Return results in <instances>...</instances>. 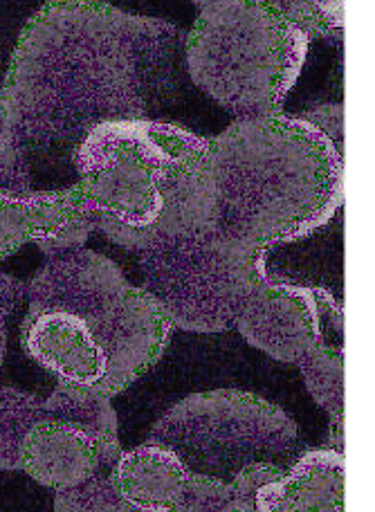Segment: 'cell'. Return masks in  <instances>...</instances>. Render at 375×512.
<instances>
[{
	"label": "cell",
	"instance_id": "obj_1",
	"mask_svg": "<svg viewBox=\"0 0 375 512\" xmlns=\"http://www.w3.org/2000/svg\"><path fill=\"white\" fill-rule=\"evenodd\" d=\"M185 36L102 0H45L9 59L0 133L27 162L70 164L90 128L151 120L176 99Z\"/></svg>",
	"mask_w": 375,
	"mask_h": 512
},
{
	"label": "cell",
	"instance_id": "obj_2",
	"mask_svg": "<svg viewBox=\"0 0 375 512\" xmlns=\"http://www.w3.org/2000/svg\"><path fill=\"white\" fill-rule=\"evenodd\" d=\"M214 232L270 250L319 230L344 207L342 146L308 117H239L209 137Z\"/></svg>",
	"mask_w": 375,
	"mask_h": 512
},
{
	"label": "cell",
	"instance_id": "obj_3",
	"mask_svg": "<svg viewBox=\"0 0 375 512\" xmlns=\"http://www.w3.org/2000/svg\"><path fill=\"white\" fill-rule=\"evenodd\" d=\"M310 39L274 0H216L185 36L194 84L236 117L281 113L308 59Z\"/></svg>",
	"mask_w": 375,
	"mask_h": 512
},
{
	"label": "cell",
	"instance_id": "obj_4",
	"mask_svg": "<svg viewBox=\"0 0 375 512\" xmlns=\"http://www.w3.org/2000/svg\"><path fill=\"white\" fill-rule=\"evenodd\" d=\"M209 149L200 137L160 120L97 124L72 151L95 230L126 250L142 252L160 236L164 185L173 171Z\"/></svg>",
	"mask_w": 375,
	"mask_h": 512
},
{
	"label": "cell",
	"instance_id": "obj_5",
	"mask_svg": "<svg viewBox=\"0 0 375 512\" xmlns=\"http://www.w3.org/2000/svg\"><path fill=\"white\" fill-rule=\"evenodd\" d=\"M151 441L178 456L189 474L232 481L256 463L290 468L304 452L299 429L286 411L256 393L216 389L173 405Z\"/></svg>",
	"mask_w": 375,
	"mask_h": 512
},
{
	"label": "cell",
	"instance_id": "obj_6",
	"mask_svg": "<svg viewBox=\"0 0 375 512\" xmlns=\"http://www.w3.org/2000/svg\"><path fill=\"white\" fill-rule=\"evenodd\" d=\"M144 288L171 324L221 333L236 324L252 290L265 281V250L221 232L160 236L140 252Z\"/></svg>",
	"mask_w": 375,
	"mask_h": 512
},
{
	"label": "cell",
	"instance_id": "obj_7",
	"mask_svg": "<svg viewBox=\"0 0 375 512\" xmlns=\"http://www.w3.org/2000/svg\"><path fill=\"white\" fill-rule=\"evenodd\" d=\"M234 326L270 358L297 362L317 344H344V304L324 288L265 279Z\"/></svg>",
	"mask_w": 375,
	"mask_h": 512
},
{
	"label": "cell",
	"instance_id": "obj_8",
	"mask_svg": "<svg viewBox=\"0 0 375 512\" xmlns=\"http://www.w3.org/2000/svg\"><path fill=\"white\" fill-rule=\"evenodd\" d=\"M104 360V373L95 391L106 398L120 396L146 376L167 349L173 324L164 308L144 286H128L117 304L90 319Z\"/></svg>",
	"mask_w": 375,
	"mask_h": 512
},
{
	"label": "cell",
	"instance_id": "obj_9",
	"mask_svg": "<svg viewBox=\"0 0 375 512\" xmlns=\"http://www.w3.org/2000/svg\"><path fill=\"white\" fill-rule=\"evenodd\" d=\"M128 286L131 283L111 259L79 248L45 263L27 288V297L30 306L68 310L90 322L111 310Z\"/></svg>",
	"mask_w": 375,
	"mask_h": 512
},
{
	"label": "cell",
	"instance_id": "obj_10",
	"mask_svg": "<svg viewBox=\"0 0 375 512\" xmlns=\"http://www.w3.org/2000/svg\"><path fill=\"white\" fill-rule=\"evenodd\" d=\"M21 344L30 358L59 382L95 387L104 373L93 326L68 310L30 306L21 326Z\"/></svg>",
	"mask_w": 375,
	"mask_h": 512
},
{
	"label": "cell",
	"instance_id": "obj_11",
	"mask_svg": "<svg viewBox=\"0 0 375 512\" xmlns=\"http://www.w3.org/2000/svg\"><path fill=\"white\" fill-rule=\"evenodd\" d=\"M21 468L45 488L66 490L84 483L104 465L97 443L86 432L43 416L25 436Z\"/></svg>",
	"mask_w": 375,
	"mask_h": 512
},
{
	"label": "cell",
	"instance_id": "obj_12",
	"mask_svg": "<svg viewBox=\"0 0 375 512\" xmlns=\"http://www.w3.org/2000/svg\"><path fill=\"white\" fill-rule=\"evenodd\" d=\"M344 452L304 450L279 479L256 490L259 512H344Z\"/></svg>",
	"mask_w": 375,
	"mask_h": 512
},
{
	"label": "cell",
	"instance_id": "obj_13",
	"mask_svg": "<svg viewBox=\"0 0 375 512\" xmlns=\"http://www.w3.org/2000/svg\"><path fill=\"white\" fill-rule=\"evenodd\" d=\"M108 474L131 510L171 512L189 472L171 450L149 441L117 456Z\"/></svg>",
	"mask_w": 375,
	"mask_h": 512
},
{
	"label": "cell",
	"instance_id": "obj_14",
	"mask_svg": "<svg viewBox=\"0 0 375 512\" xmlns=\"http://www.w3.org/2000/svg\"><path fill=\"white\" fill-rule=\"evenodd\" d=\"M27 207L32 243L39 245V250L50 259L84 248L95 232L93 214L79 182L57 191H30Z\"/></svg>",
	"mask_w": 375,
	"mask_h": 512
},
{
	"label": "cell",
	"instance_id": "obj_15",
	"mask_svg": "<svg viewBox=\"0 0 375 512\" xmlns=\"http://www.w3.org/2000/svg\"><path fill=\"white\" fill-rule=\"evenodd\" d=\"M45 416L63 420L86 432L99 447L104 468H113L120 450V434H117V414L111 398L84 384L59 382L48 402H43Z\"/></svg>",
	"mask_w": 375,
	"mask_h": 512
},
{
	"label": "cell",
	"instance_id": "obj_16",
	"mask_svg": "<svg viewBox=\"0 0 375 512\" xmlns=\"http://www.w3.org/2000/svg\"><path fill=\"white\" fill-rule=\"evenodd\" d=\"M286 468L274 463H256L232 481L187 474L185 488L171 512H259L256 490L279 479Z\"/></svg>",
	"mask_w": 375,
	"mask_h": 512
},
{
	"label": "cell",
	"instance_id": "obj_17",
	"mask_svg": "<svg viewBox=\"0 0 375 512\" xmlns=\"http://www.w3.org/2000/svg\"><path fill=\"white\" fill-rule=\"evenodd\" d=\"M295 364L317 405L331 418L344 416V344H317Z\"/></svg>",
	"mask_w": 375,
	"mask_h": 512
},
{
	"label": "cell",
	"instance_id": "obj_18",
	"mask_svg": "<svg viewBox=\"0 0 375 512\" xmlns=\"http://www.w3.org/2000/svg\"><path fill=\"white\" fill-rule=\"evenodd\" d=\"M43 416V402L30 393L0 387V470L21 468L25 436Z\"/></svg>",
	"mask_w": 375,
	"mask_h": 512
},
{
	"label": "cell",
	"instance_id": "obj_19",
	"mask_svg": "<svg viewBox=\"0 0 375 512\" xmlns=\"http://www.w3.org/2000/svg\"><path fill=\"white\" fill-rule=\"evenodd\" d=\"M54 512H131V506L117 492L111 474L99 470L75 488L57 490Z\"/></svg>",
	"mask_w": 375,
	"mask_h": 512
},
{
	"label": "cell",
	"instance_id": "obj_20",
	"mask_svg": "<svg viewBox=\"0 0 375 512\" xmlns=\"http://www.w3.org/2000/svg\"><path fill=\"white\" fill-rule=\"evenodd\" d=\"M274 5L308 39H326L342 32L344 0H274Z\"/></svg>",
	"mask_w": 375,
	"mask_h": 512
},
{
	"label": "cell",
	"instance_id": "obj_21",
	"mask_svg": "<svg viewBox=\"0 0 375 512\" xmlns=\"http://www.w3.org/2000/svg\"><path fill=\"white\" fill-rule=\"evenodd\" d=\"M25 243H32L27 196L3 194L0 191V261L16 254Z\"/></svg>",
	"mask_w": 375,
	"mask_h": 512
},
{
	"label": "cell",
	"instance_id": "obj_22",
	"mask_svg": "<svg viewBox=\"0 0 375 512\" xmlns=\"http://www.w3.org/2000/svg\"><path fill=\"white\" fill-rule=\"evenodd\" d=\"M0 191L27 196L32 191V169L21 149L0 133Z\"/></svg>",
	"mask_w": 375,
	"mask_h": 512
},
{
	"label": "cell",
	"instance_id": "obj_23",
	"mask_svg": "<svg viewBox=\"0 0 375 512\" xmlns=\"http://www.w3.org/2000/svg\"><path fill=\"white\" fill-rule=\"evenodd\" d=\"M25 295H27L25 283L0 272V317L5 319L7 315H12L18 308V304L25 299Z\"/></svg>",
	"mask_w": 375,
	"mask_h": 512
},
{
	"label": "cell",
	"instance_id": "obj_24",
	"mask_svg": "<svg viewBox=\"0 0 375 512\" xmlns=\"http://www.w3.org/2000/svg\"><path fill=\"white\" fill-rule=\"evenodd\" d=\"M326 447H331V450H337V452H344V416L333 418L331 434H328Z\"/></svg>",
	"mask_w": 375,
	"mask_h": 512
},
{
	"label": "cell",
	"instance_id": "obj_25",
	"mask_svg": "<svg viewBox=\"0 0 375 512\" xmlns=\"http://www.w3.org/2000/svg\"><path fill=\"white\" fill-rule=\"evenodd\" d=\"M5 349H7V331H5V319L0 317V367H3Z\"/></svg>",
	"mask_w": 375,
	"mask_h": 512
},
{
	"label": "cell",
	"instance_id": "obj_26",
	"mask_svg": "<svg viewBox=\"0 0 375 512\" xmlns=\"http://www.w3.org/2000/svg\"><path fill=\"white\" fill-rule=\"evenodd\" d=\"M191 3H194V5H198L200 9H203V7H207V5H212V3H216V0H191Z\"/></svg>",
	"mask_w": 375,
	"mask_h": 512
}]
</instances>
